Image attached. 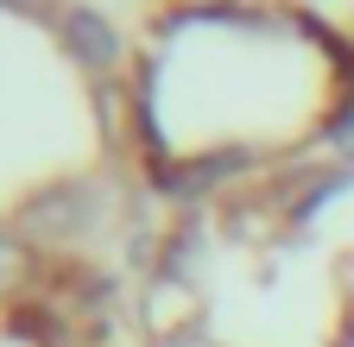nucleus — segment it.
Returning a JSON list of instances; mask_svg holds the SVG:
<instances>
[{"label":"nucleus","mask_w":354,"mask_h":347,"mask_svg":"<svg viewBox=\"0 0 354 347\" xmlns=\"http://www.w3.org/2000/svg\"><path fill=\"white\" fill-rule=\"evenodd\" d=\"M348 108L354 38L310 7L158 13L120 63L133 177L177 196L329 152Z\"/></svg>","instance_id":"obj_1"},{"label":"nucleus","mask_w":354,"mask_h":347,"mask_svg":"<svg viewBox=\"0 0 354 347\" xmlns=\"http://www.w3.org/2000/svg\"><path fill=\"white\" fill-rule=\"evenodd\" d=\"M114 170H133L120 70H102L64 0H0V228L44 234Z\"/></svg>","instance_id":"obj_3"},{"label":"nucleus","mask_w":354,"mask_h":347,"mask_svg":"<svg viewBox=\"0 0 354 347\" xmlns=\"http://www.w3.org/2000/svg\"><path fill=\"white\" fill-rule=\"evenodd\" d=\"M140 7V19H158V13H196V7H304V0H127Z\"/></svg>","instance_id":"obj_5"},{"label":"nucleus","mask_w":354,"mask_h":347,"mask_svg":"<svg viewBox=\"0 0 354 347\" xmlns=\"http://www.w3.org/2000/svg\"><path fill=\"white\" fill-rule=\"evenodd\" d=\"M127 303L140 347H354V158L184 196Z\"/></svg>","instance_id":"obj_2"},{"label":"nucleus","mask_w":354,"mask_h":347,"mask_svg":"<svg viewBox=\"0 0 354 347\" xmlns=\"http://www.w3.org/2000/svg\"><path fill=\"white\" fill-rule=\"evenodd\" d=\"M0 347H140L133 303L70 240L0 228Z\"/></svg>","instance_id":"obj_4"}]
</instances>
